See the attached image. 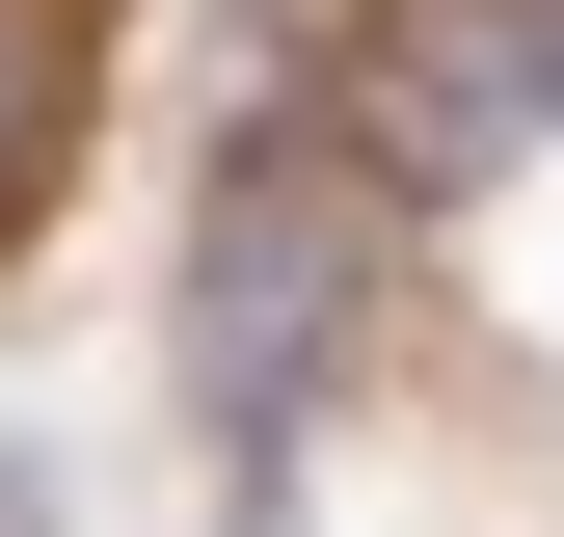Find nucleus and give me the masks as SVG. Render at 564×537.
I'll use <instances>...</instances> for the list:
<instances>
[{
	"mask_svg": "<svg viewBox=\"0 0 564 537\" xmlns=\"http://www.w3.org/2000/svg\"><path fill=\"white\" fill-rule=\"evenodd\" d=\"M349 296H377V162H349V134H242L216 216H188V430H216L242 537L296 511V403L349 350Z\"/></svg>",
	"mask_w": 564,
	"mask_h": 537,
	"instance_id": "f257e3e1",
	"label": "nucleus"
},
{
	"mask_svg": "<svg viewBox=\"0 0 564 537\" xmlns=\"http://www.w3.org/2000/svg\"><path fill=\"white\" fill-rule=\"evenodd\" d=\"M511 81H538V108H564V0H511Z\"/></svg>",
	"mask_w": 564,
	"mask_h": 537,
	"instance_id": "7ed1b4c3",
	"label": "nucleus"
},
{
	"mask_svg": "<svg viewBox=\"0 0 564 537\" xmlns=\"http://www.w3.org/2000/svg\"><path fill=\"white\" fill-rule=\"evenodd\" d=\"M28 134H54V54H28V28H0V188H28Z\"/></svg>",
	"mask_w": 564,
	"mask_h": 537,
	"instance_id": "f03ea898",
	"label": "nucleus"
}]
</instances>
